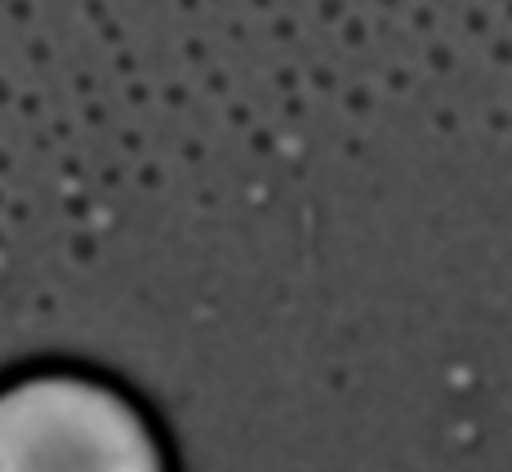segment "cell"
Segmentation results:
<instances>
[{
  "label": "cell",
  "mask_w": 512,
  "mask_h": 472,
  "mask_svg": "<svg viewBox=\"0 0 512 472\" xmlns=\"http://www.w3.org/2000/svg\"><path fill=\"white\" fill-rule=\"evenodd\" d=\"M0 472H161L143 419L85 379L0 392Z\"/></svg>",
  "instance_id": "6da1fadb"
}]
</instances>
